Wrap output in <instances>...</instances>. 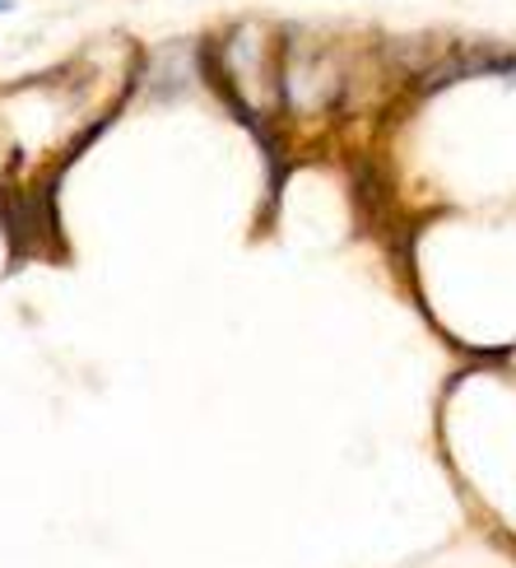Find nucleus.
Segmentation results:
<instances>
[{"mask_svg": "<svg viewBox=\"0 0 516 568\" xmlns=\"http://www.w3.org/2000/svg\"><path fill=\"white\" fill-rule=\"evenodd\" d=\"M219 75L233 93V103L247 112L266 116L270 103L279 99V61L270 52V33L261 23H238L219 42Z\"/></svg>", "mask_w": 516, "mask_h": 568, "instance_id": "nucleus-1", "label": "nucleus"}, {"mask_svg": "<svg viewBox=\"0 0 516 568\" xmlns=\"http://www.w3.org/2000/svg\"><path fill=\"white\" fill-rule=\"evenodd\" d=\"M10 159H14V150H10V131H6V126H0V173H6V169H10Z\"/></svg>", "mask_w": 516, "mask_h": 568, "instance_id": "nucleus-2", "label": "nucleus"}, {"mask_svg": "<svg viewBox=\"0 0 516 568\" xmlns=\"http://www.w3.org/2000/svg\"><path fill=\"white\" fill-rule=\"evenodd\" d=\"M10 6H14V0H0V14H6V10H10Z\"/></svg>", "mask_w": 516, "mask_h": 568, "instance_id": "nucleus-3", "label": "nucleus"}]
</instances>
